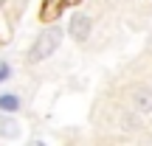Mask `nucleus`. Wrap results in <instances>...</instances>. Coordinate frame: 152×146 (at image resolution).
I'll use <instances>...</instances> for the list:
<instances>
[{
  "mask_svg": "<svg viewBox=\"0 0 152 146\" xmlns=\"http://www.w3.org/2000/svg\"><path fill=\"white\" fill-rule=\"evenodd\" d=\"M0 135L3 138H14L17 135V124L11 118H0Z\"/></svg>",
  "mask_w": 152,
  "mask_h": 146,
  "instance_id": "6",
  "label": "nucleus"
},
{
  "mask_svg": "<svg viewBox=\"0 0 152 146\" xmlns=\"http://www.w3.org/2000/svg\"><path fill=\"white\" fill-rule=\"evenodd\" d=\"M9 65H6V62H0V81H6V79H9Z\"/></svg>",
  "mask_w": 152,
  "mask_h": 146,
  "instance_id": "7",
  "label": "nucleus"
},
{
  "mask_svg": "<svg viewBox=\"0 0 152 146\" xmlns=\"http://www.w3.org/2000/svg\"><path fill=\"white\" fill-rule=\"evenodd\" d=\"M71 37L79 39V42H85V39L90 37V17L73 14V20H71Z\"/></svg>",
  "mask_w": 152,
  "mask_h": 146,
  "instance_id": "3",
  "label": "nucleus"
},
{
  "mask_svg": "<svg viewBox=\"0 0 152 146\" xmlns=\"http://www.w3.org/2000/svg\"><path fill=\"white\" fill-rule=\"evenodd\" d=\"M0 110H6V113H17V110H20V98L11 96V93L0 96Z\"/></svg>",
  "mask_w": 152,
  "mask_h": 146,
  "instance_id": "5",
  "label": "nucleus"
},
{
  "mask_svg": "<svg viewBox=\"0 0 152 146\" xmlns=\"http://www.w3.org/2000/svg\"><path fill=\"white\" fill-rule=\"evenodd\" d=\"M68 9V0H42L39 6V20L42 23H54L59 20V14Z\"/></svg>",
  "mask_w": 152,
  "mask_h": 146,
  "instance_id": "2",
  "label": "nucleus"
},
{
  "mask_svg": "<svg viewBox=\"0 0 152 146\" xmlns=\"http://www.w3.org/2000/svg\"><path fill=\"white\" fill-rule=\"evenodd\" d=\"M59 42H62V31H59V28H54V25L45 28V31L37 37V42L31 45V51H28V62H42V59H48V56L59 48Z\"/></svg>",
  "mask_w": 152,
  "mask_h": 146,
  "instance_id": "1",
  "label": "nucleus"
},
{
  "mask_svg": "<svg viewBox=\"0 0 152 146\" xmlns=\"http://www.w3.org/2000/svg\"><path fill=\"white\" fill-rule=\"evenodd\" d=\"M132 101H135L138 110H152V90H147V87H138L135 93H132Z\"/></svg>",
  "mask_w": 152,
  "mask_h": 146,
  "instance_id": "4",
  "label": "nucleus"
}]
</instances>
